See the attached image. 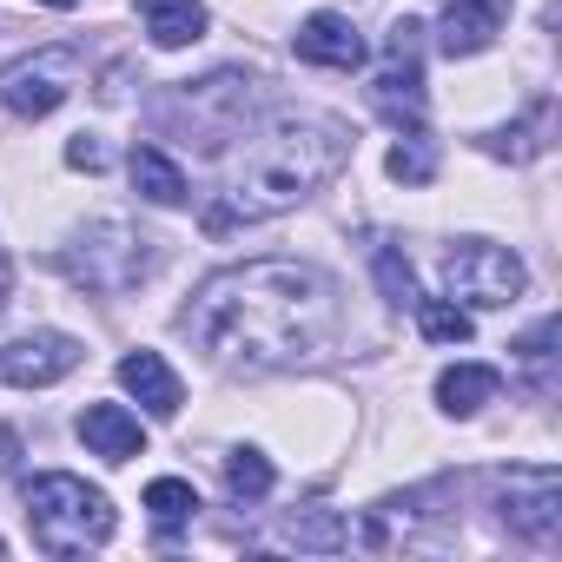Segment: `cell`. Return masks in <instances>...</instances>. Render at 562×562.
Masks as SVG:
<instances>
[{"label":"cell","instance_id":"cell-1","mask_svg":"<svg viewBox=\"0 0 562 562\" xmlns=\"http://www.w3.org/2000/svg\"><path fill=\"white\" fill-rule=\"evenodd\" d=\"M186 338L245 378L292 371L338 331V285L305 258H245L212 271L186 305Z\"/></svg>","mask_w":562,"mask_h":562},{"label":"cell","instance_id":"cell-2","mask_svg":"<svg viewBox=\"0 0 562 562\" xmlns=\"http://www.w3.org/2000/svg\"><path fill=\"white\" fill-rule=\"evenodd\" d=\"M351 159V126L338 113H278L251 146L245 159L232 166L225 192L205 205V232H232V225H258V218H278L305 205L325 179H338Z\"/></svg>","mask_w":562,"mask_h":562},{"label":"cell","instance_id":"cell-3","mask_svg":"<svg viewBox=\"0 0 562 562\" xmlns=\"http://www.w3.org/2000/svg\"><path fill=\"white\" fill-rule=\"evenodd\" d=\"M27 529H34L41 555H80L113 536V503H106V490H93L67 470H47L27 483Z\"/></svg>","mask_w":562,"mask_h":562},{"label":"cell","instance_id":"cell-4","mask_svg":"<svg viewBox=\"0 0 562 562\" xmlns=\"http://www.w3.org/2000/svg\"><path fill=\"white\" fill-rule=\"evenodd\" d=\"M60 265H67L74 285H87V292H100V299H120V292H133L139 278L159 265V238L133 232L126 218H100V225H87V232L67 245Z\"/></svg>","mask_w":562,"mask_h":562},{"label":"cell","instance_id":"cell-5","mask_svg":"<svg viewBox=\"0 0 562 562\" xmlns=\"http://www.w3.org/2000/svg\"><path fill=\"white\" fill-rule=\"evenodd\" d=\"M251 120V80L245 74H212V80H186L159 100V126L192 139L199 153H218L225 139H238V126Z\"/></svg>","mask_w":562,"mask_h":562},{"label":"cell","instance_id":"cell-6","mask_svg":"<svg viewBox=\"0 0 562 562\" xmlns=\"http://www.w3.org/2000/svg\"><path fill=\"white\" fill-rule=\"evenodd\" d=\"M87 74V54L74 41H54V47H34L21 54L14 67H0V106L21 113V120H47L67 106V93L80 87Z\"/></svg>","mask_w":562,"mask_h":562},{"label":"cell","instance_id":"cell-7","mask_svg":"<svg viewBox=\"0 0 562 562\" xmlns=\"http://www.w3.org/2000/svg\"><path fill=\"white\" fill-rule=\"evenodd\" d=\"M443 285H450V299H463V305H516L522 285H529V271H522L516 251H503V245H490V238H457V245L443 251Z\"/></svg>","mask_w":562,"mask_h":562},{"label":"cell","instance_id":"cell-8","mask_svg":"<svg viewBox=\"0 0 562 562\" xmlns=\"http://www.w3.org/2000/svg\"><path fill=\"white\" fill-rule=\"evenodd\" d=\"M496 522L536 549H549L562 536V476L549 463H522L496 476Z\"/></svg>","mask_w":562,"mask_h":562},{"label":"cell","instance_id":"cell-9","mask_svg":"<svg viewBox=\"0 0 562 562\" xmlns=\"http://www.w3.org/2000/svg\"><path fill=\"white\" fill-rule=\"evenodd\" d=\"M371 106L391 126H424V21H397L384 34V67L371 80Z\"/></svg>","mask_w":562,"mask_h":562},{"label":"cell","instance_id":"cell-10","mask_svg":"<svg viewBox=\"0 0 562 562\" xmlns=\"http://www.w3.org/2000/svg\"><path fill=\"white\" fill-rule=\"evenodd\" d=\"M80 358H87L80 338H67V331H27V338H14V345H0V384H14V391H47V384L74 378Z\"/></svg>","mask_w":562,"mask_h":562},{"label":"cell","instance_id":"cell-11","mask_svg":"<svg viewBox=\"0 0 562 562\" xmlns=\"http://www.w3.org/2000/svg\"><path fill=\"white\" fill-rule=\"evenodd\" d=\"M292 47H299V60H312V67H331V74H358V67L371 60L364 34H358L345 14H312V21L292 34Z\"/></svg>","mask_w":562,"mask_h":562},{"label":"cell","instance_id":"cell-12","mask_svg":"<svg viewBox=\"0 0 562 562\" xmlns=\"http://www.w3.org/2000/svg\"><path fill=\"white\" fill-rule=\"evenodd\" d=\"M496 34H503V0H450L443 21H437V41H443V54H450V60L483 54Z\"/></svg>","mask_w":562,"mask_h":562},{"label":"cell","instance_id":"cell-13","mask_svg":"<svg viewBox=\"0 0 562 562\" xmlns=\"http://www.w3.org/2000/svg\"><path fill=\"white\" fill-rule=\"evenodd\" d=\"M80 443L93 457H106V463H133L146 450V430H139V417L126 404H87L80 411Z\"/></svg>","mask_w":562,"mask_h":562},{"label":"cell","instance_id":"cell-14","mask_svg":"<svg viewBox=\"0 0 562 562\" xmlns=\"http://www.w3.org/2000/svg\"><path fill=\"white\" fill-rule=\"evenodd\" d=\"M120 384L146 404V417H179V404H186V384L172 378V364L159 351H126L120 358Z\"/></svg>","mask_w":562,"mask_h":562},{"label":"cell","instance_id":"cell-15","mask_svg":"<svg viewBox=\"0 0 562 562\" xmlns=\"http://www.w3.org/2000/svg\"><path fill=\"white\" fill-rule=\"evenodd\" d=\"M549 133H555V100H536V106H529V120L496 126V133L483 139V153H490V159H509V166H529V159H542V153H549Z\"/></svg>","mask_w":562,"mask_h":562},{"label":"cell","instance_id":"cell-16","mask_svg":"<svg viewBox=\"0 0 562 562\" xmlns=\"http://www.w3.org/2000/svg\"><path fill=\"white\" fill-rule=\"evenodd\" d=\"M496 391H503V371H496V364H450V371L437 378V404H443L450 417H476Z\"/></svg>","mask_w":562,"mask_h":562},{"label":"cell","instance_id":"cell-17","mask_svg":"<svg viewBox=\"0 0 562 562\" xmlns=\"http://www.w3.org/2000/svg\"><path fill=\"white\" fill-rule=\"evenodd\" d=\"M126 172H133V192H139L146 205H186V172H179V159H166L159 146H133Z\"/></svg>","mask_w":562,"mask_h":562},{"label":"cell","instance_id":"cell-18","mask_svg":"<svg viewBox=\"0 0 562 562\" xmlns=\"http://www.w3.org/2000/svg\"><path fill=\"white\" fill-rule=\"evenodd\" d=\"M146 8V34H153V47H192L199 34H205V8L199 0H139Z\"/></svg>","mask_w":562,"mask_h":562},{"label":"cell","instance_id":"cell-19","mask_svg":"<svg viewBox=\"0 0 562 562\" xmlns=\"http://www.w3.org/2000/svg\"><path fill=\"white\" fill-rule=\"evenodd\" d=\"M146 509H153L159 542H172V536L199 516V490H192L186 476H159V483H146Z\"/></svg>","mask_w":562,"mask_h":562},{"label":"cell","instance_id":"cell-20","mask_svg":"<svg viewBox=\"0 0 562 562\" xmlns=\"http://www.w3.org/2000/svg\"><path fill=\"white\" fill-rule=\"evenodd\" d=\"M285 542H299V549H318V555H331V549H345V542H351V522H345L338 509H299V516L285 522Z\"/></svg>","mask_w":562,"mask_h":562},{"label":"cell","instance_id":"cell-21","mask_svg":"<svg viewBox=\"0 0 562 562\" xmlns=\"http://www.w3.org/2000/svg\"><path fill=\"white\" fill-rule=\"evenodd\" d=\"M411 312H417V331H424L430 345H463V338H470V312H463L457 299H417Z\"/></svg>","mask_w":562,"mask_h":562},{"label":"cell","instance_id":"cell-22","mask_svg":"<svg viewBox=\"0 0 562 562\" xmlns=\"http://www.w3.org/2000/svg\"><path fill=\"white\" fill-rule=\"evenodd\" d=\"M271 483H278V476H271V463H265L258 450H232V457H225V490H232L238 503L271 496Z\"/></svg>","mask_w":562,"mask_h":562},{"label":"cell","instance_id":"cell-23","mask_svg":"<svg viewBox=\"0 0 562 562\" xmlns=\"http://www.w3.org/2000/svg\"><path fill=\"white\" fill-rule=\"evenodd\" d=\"M384 166H391V179H397V186H430V172H437V146H430V139H424V126H417L404 146H391V159H384Z\"/></svg>","mask_w":562,"mask_h":562},{"label":"cell","instance_id":"cell-24","mask_svg":"<svg viewBox=\"0 0 562 562\" xmlns=\"http://www.w3.org/2000/svg\"><path fill=\"white\" fill-rule=\"evenodd\" d=\"M378 285H384V299H391L397 312L417 305V278H411V265H404L397 245H378Z\"/></svg>","mask_w":562,"mask_h":562},{"label":"cell","instance_id":"cell-25","mask_svg":"<svg viewBox=\"0 0 562 562\" xmlns=\"http://www.w3.org/2000/svg\"><path fill=\"white\" fill-rule=\"evenodd\" d=\"M67 166H74V172H100V166H106V146H100L93 133H80V139L67 146Z\"/></svg>","mask_w":562,"mask_h":562},{"label":"cell","instance_id":"cell-26","mask_svg":"<svg viewBox=\"0 0 562 562\" xmlns=\"http://www.w3.org/2000/svg\"><path fill=\"white\" fill-rule=\"evenodd\" d=\"M0 305H8V258H0Z\"/></svg>","mask_w":562,"mask_h":562},{"label":"cell","instance_id":"cell-27","mask_svg":"<svg viewBox=\"0 0 562 562\" xmlns=\"http://www.w3.org/2000/svg\"><path fill=\"white\" fill-rule=\"evenodd\" d=\"M41 8H80V0H41Z\"/></svg>","mask_w":562,"mask_h":562}]
</instances>
